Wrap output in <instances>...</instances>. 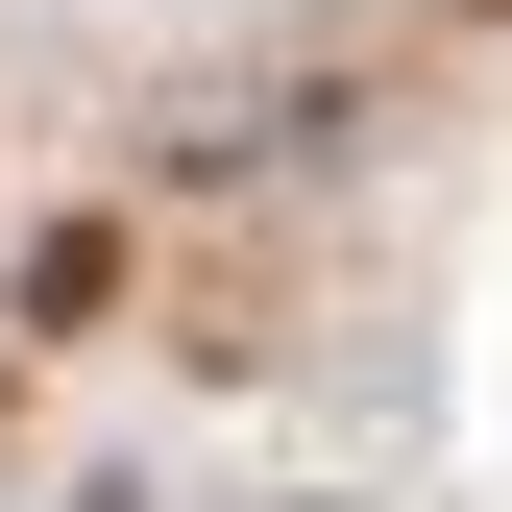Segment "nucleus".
<instances>
[{
	"label": "nucleus",
	"mask_w": 512,
	"mask_h": 512,
	"mask_svg": "<svg viewBox=\"0 0 512 512\" xmlns=\"http://www.w3.org/2000/svg\"><path fill=\"white\" fill-rule=\"evenodd\" d=\"M98 317H122V220H49L25 244V342H98Z\"/></svg>",
	"instance_id": "f257e3e1"
}]
</instances>
